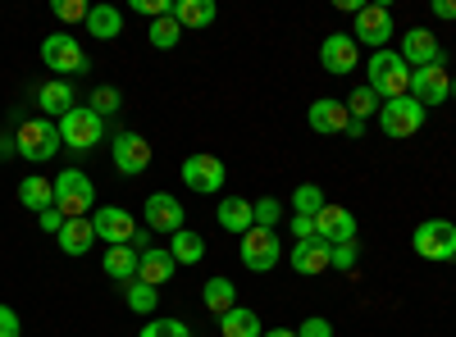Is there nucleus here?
Wrapping results in <instances>:
<instances>
[{
  "label": "nucleus",
  "instance_id": "obj_24",
  "mask_svg": "<svg viewBox=\"0 0 456 337\" xmlns=\"http://www.w3.org/2000/svg\"><path fill=\"white\" fill-rule=\"evenodd\" d=\"M60 251L64 255H87L96 246V229H92V219H64V229H60Z\"/></svg>",
  "mask_w": 456,
  "mask_h": 337
},
{
  "label": "nucleus",
  "instance_id": "obj_25",
  "mask_svg": "<svg viewBox=\"0 0 456 337\" xmlns=\"http://www.w3.org/2000/svg\"><path fill=\"white\" fill-rule=\"evenodd\" d=\"M19 201H23L32 214H46V210H55V182H46L42 173L23 178V182H19Z\"/></svg>",
  "mask_w": 456,
  "mask_h": 337
},
{
  "label": "nucleus",
  "instance_id": "obj_29",
  "mask_svg": "<svg viewBox=\"0 0 456 337\" xmlns=\"http://www.w3.org/2000/svg\"><path fill=\"white\" fill-rule=\"evenodd\" d=\"M169 255L178 260V265H201V260H206V237L197 229H178L169 237Z\"/></svg>",
  "mask_w": 456,
  "mask_h": 337
},
{
  "label": "nucleus",
  "instance_id": "obj_26",
  "mask_svg": "<svg viewBox=\"0 0 456 337\" xmlns=\"http://www.w3.org/2000/svg\"><path fill=\"white\" fill-rule=\"evenodd\" d=\"M87 32L96 36V42H114V36H124V14H119V5H92Z\"/></svg>",
  "mask_w": 456,
  "mask_h": 337
},
{
  "label": "nucleus",
  "instance_id": "obj_37",
  "mask_svg": "<svg viewBox=\"0 0 456 337\" xmlns=\"http://www.w3.org/2000/svg\"><path fill=\"white\" fill-rule=\"evenodd\" d=\"M251 214H256V229H279L283 201L279 197H260V201H251Z\"/></svg>",
  "mask_w": 456,
  "mask_h": 337
},
{
  "label": "nucleus",
  "instance_id": "obj_33",
  "mask_svg": "<svg viewBox=\"0 0 456 337\" xmlns=\"http://www.w3.org/2000/svg\"><path fill=\"white\" fill-rule=\"evenodd\" d=\"M342 105H347V115H352V119H361V124H365V119H374L379 109H384V100H379V96H374L365 83H361V87H356L347 100H342Z\"/></svg>",
  "mask_w": 456,
  "mask_h": 337
},
{
  "label": "nucleus",
  "instance_id": "obj_18",
  "mask_svg": "<svg viewBox=\"0 0 456 337\" xmlns=\"http://www.w3.org/2000/svg\"><path fill=\"white\" fill-rule=\"evenodd\" d=\"M329 255H333V246L329 242H297L292 251H288V265H292V274H301V278H315V274H324L329 269Z\"/></svg>",
  "mask_w": 456,
  "mask_h": 337
},
{
  "label": "nucleus",
  "instance_id": "obj_46",
  "mask_svg": "<svg viewBox=\"0 0 456 337\" xmlns=\"http://www.w3.org/2000/svg\"><path fill=\"white\" fill-rule=\"evenodd\" d=\"M434 19L452 23V19H456V0H434Z\"/></svg>",
  "mask_w": 456,
  "mask_h": 337
},
{
  "label": "nucleus",
  "instance_id": "obj_39",
  "mask_svg": "<svg viewBox=\"0 0 456 337\" xmlns=\"http://www.w3.org/2000/svg\"><path fill=\"white\" fill-rule=\"evenodd\" d=\"M87 14H92L87 0H55V19L60 23H87Z\"/></svg>",
  "mask_w": 456,
  "mask_h": 337
},
{
  "label": "nucleus",
  "instance_id": "obj_4",
  "mask_svg": "<svg viewBox=\"0 0 456 337\" xmlns=\"http://www.w3.org/2000/svg\"><path fill=\"white\" fill-rule=\"evenodd\" d=\"M55 128H60V141L69 146V151H78V156H87L92 146H101V137H105V119L92 115L87 105H73L64 119H55Z\"/></svg>",
  "mask_w": 456,
  "mask_h": 337
},
{
  "label": "nucleus",
  "instance_id": "obj_49",
  "mask_svg": "<svg viewBox=\"0 0 456 337\" xmlns=\"http://www.w3.org/2000/svg\"><path fill=\"white\" fill-rule=\"evenodd\" d=\"M452 100H456V73H452Z\"/></svg>",
  "mask_w": 456,
  "mask_h": 337
},
{
  "label": "nucleus",
  "instance_id": "obj_45",
  "mask_svg": "<svg viewBox=\"0 0 456 337\" xmlns=\"http://www.w3.org/2000/svg\"><path fill=\"white\" fill-rule=\"evenodd\" d=\"M133 251H137V255L156 251V233H151V229H137V237H133Z\"/></svg>",
  "mask_w": 456,
  "mask_h": 337
},
{
  "label": "nucleus",
  "instance_id": "obj_15",
  "mask_svg": "<svg viewBox=\"0 0 456 337\" xmlns=\"http://www.w3.org/2000/svg\"><path fill=\"white\" fill-rule=\"evenodd\" d=\"M320 64H324V73H333V78H342V73H356V64H361L356 36H352V32L324 36V42H320Z\"/></svg>",
  "mask_w": 456,
  "mask_h": 337
},
{
  "label": "nucleus",
  "instance_id": "obj_20",
  "mask_svg": "<svg viewBox=\"0 0 456 337\" xmlns=\"http://www.w3.org/2000/svg\"><path fill=\"white\" fill-rule=\"evenodd\" d=\"M215 219H219V229L233 233V237H242V233L256 229V214H251V201L247 197H224L219 210H215Z\"/></svg>",
  "mask_w": 456,
  "mask_h": 337
},
{
  "label": "nucleus",
  "instance_id": "obj_6",
  "mask_svg": "<svg viewBox=\"0 0 456 337\" xmlns=\"http://www.w3.org/2000/svg\"><path fill=\"white\" fill-rule=\"evenodd\" d=\"M238 255L251 274H270L279 260H283V246H279V233L274 229H251L238 237Z\"/></svg>",
  "mask_w": 456,
  "mask_h": 337
},
{
  "label": "nucleus",
  "instance_id": "obj_16",
  "mask_svg": "<svg viewBox=\"0 0 456 337\" xmlns=\"http://www.w3.org/2000/svg\"><path fill=\"white\" fill-rule=\"evenodd\" d=\"M315 237L329 242V246H342V242H356V214L347 205H324L315 214Z\"/></svg>",
  "mask_w": 456,
  "mask_h": 337
},
{
  "label": "nucleus",
  "instance_id": "obj_40",
  "mask_svg": "<svg viewBox=\"0 0 456 337\" xmlns=\"http://www.w3.org/2000/svg\"><path fill=\"white\" fill-rule=\"evenodd\" d=\"M133 10H137V14H146L151 23H156V19H169V14H174V5H169V0H133Z\"/></svg>",
  "mask_w": 456,
  "mask_h": 337
},
{
  "label": "nucleus",
  "instance_id": "obj_44",
  "mask_svg": "<svg viewBox=\"0 0 456 337\" xmlns=\"http://www.w3.org/2000/svg\"><path fill=\"white\" fill-rule=\"evenodd\" d=\"M37 223H42V233L60 237V229H64V214H60V210H46V214H37Z\"/></svg>",
  "mask_w": 456,
  "mask_h": 337
},
{
  "label": "nucleus",
  "instance_id": "obj_31",
  "mask_svg": "<svg viewBox=\"0 0 456 337\" xmlns=\"http://www.w3.org/2000/svg\"><path fill=\"white\" fill-rule=\"evenodd\" d=\"M324 205H329V201H324V187H320V182H297V192H292V214L315 219Z\"/></svg>",
  "mask_w": 456,
  "mask_h": 337
},
{
  "label": "nucleus",
  "instance_id": "obj_22",
  "mask_svg": "<svg viewBox=\"0 0 456 337\" xmlns=\"http://www.w3.org/2000/svg\"><path fill=\"white\" fill-rule=\"evenodd\" d=\"M37 105H42V119H64L69 109L78 105V96H73L69 78H55V83H46L42 92H37Z\"/></svg>",
  "mask_w": 456,
  "mask_h": 337
},
{
  "label": "nucleus",
  "instance_id": "obj_12",
  "mask_svg": "<svg viewBox=\"0 0 456 337\" xmlns=\"http://www.w3.org/2000/svg\"><path fill=\"white\" fill-rule=\"evenodd\" d=\"M110 156H114V169H119L124 178H137V173L151 169V146H146V137H142V132H128V128L114 132Z\"/></svg>",
  "mask_w": 456,
  "mask_h": 337
},
{
  "label": "nucleus",
  "instance_id": "obj_3",
  "mask_svg": "<svg viewBox=\"0 0 456 337\" xmlns=\"http://www.w3.org/2000/svg\"><path fill=\"white\" fill-rule=\"evenodd\" d=\"M60 128H55V119H23L19 124V132H14V151L23 156V160H32V164H46L55 151H60Z\"/></svg>",
  "mask_w": 456,
  "mask_h": 337
},
{
  "label": "nucleus",
  "instance_id": "obj_42",
  "mask_svg": "<svg viewBox=\"0 0 456 337\" xmlns=\"http://www.w3.org/2000/svg\"><path fill=\"white\" fill-rule=\"evenodd\" d=\"M288 229H292V237H297V242H315V219L292 214V219H288Z\"/></svg>",
  "mask_w": 456,
  "mask_h": 337
},
{
  "label": "nucleus",
  "instance_id": "obj_7",
  "mask_svg": "<svg viewBox=\"0 0 456 337\" xmlns=\"http://www.w3.org/2000/svg\"><path fill=\"white\" fill-rule=\"evenodd\" d=\"M429 109L415 100V96H397V100H384V109H379V128H384L388 137H415L425 128Z\"/></svg>",
  "mask_w": 456,
  "mask_h": 337
},
{
  "label": "nucleus",
  "instance_id": "obj_13",
  "mask_svg": "<svg viewBox=\"0 0 456 337\" xmlns=\"http://www.w3.org/2000/svg\"><path fill=\"white\" fill-rule=\"evenodd\" d=\"M411 96L420 100L425 109L443 105V100L452 96V73H447V64L438 60V64H425V68H411Z\"/></svg>",
  "mask_w": 456,
  "mask_h": 337
},
{
  "label": "nucleus",
  "instance_id": "obj_28",
  "mask_svg": "<svg viewBox=\"0 0 456 337\" xmlns=\"http://www.w3.org/2000/svg\"><path fill=\"white\" fill-rule=\"evenodd\" d=\"M215 0H178L174 5V19H178V28L183 32H197V28H210L215 23Z\"/></svg>",
  "mask_w": 456,
  "mask_h": 337
},
{
  "label": "nucleus",
  "instance_id": "obj_30",
  "mask_svg": "<svg viewBox=\"0 0 456 337\" xmlns=\"http://www.w3.org/2000/svg\"><path fill=\"white\" fill-rule=\"evenodd\" d=\"M201 301H206V310H210V315H228V310L238 306V287L228 283V278H206Z\"/></svg>",
  "mask_w": 456,
  "mask_h": 337
},
{
  "label": "nucleus",
  "instance_id": "obj_35",
  "mask_svg": "<svg viewBox=\"0 0 456 337\" xmlns=\"http://www.w3.org/2000/svg\"><path fill=\"white\" fill-rule=\"evenodd\" d=\"M137 337H192L183 319H169V315H151L146 328H137Z\"/></svg>",
  "mask_w": 456,
  "mask_h": 337
},
{
  "label": "nucleus",
  "instance_id": "obj_1",
  "mask_svg": "<svg viewBox=\"0 0 456 337\" xmlns=\"http://www.w3.org/2000/svg\"><path fill=\"white\" fill-rule=\"evenodd\" d=\"M365 87H370L379 100L411 96V64H406L397 51H374L370 64H365Z\"/></svg>",
  "mask_w": 456,
  "mask_h": 337
},
{
  "label": "nucleus",
  "instance_id": "obj_17",
  "mask_svg": "<svg viewBox=\"0 0 456 337\" xmlns=\"http://www.w3.org/2000/svg\"><path fill=\"white\" fill-rule=\"evenodd\" d=\"M397 55H402L411 68H425V64H438V60H443V46H438V36H434L429 28H411V32L402 36Z\"/></svg>",
  "mask_w": 456,
  "mask_h": 337
},
{
  "label": "nucleus",
  "instance_id": "obj_47",
  "mask_svg": "<svg viewBox=\"0 0 456 337\" xmlns=\"http://www.w3.org/2000/svg\"><path fill=\"white\" fill-rule=\"evenodd\" d=\"M342 137H365V124H361V119H352V124H347V132H342Z\"/></svg>",
  "mask_w": 456,
  "mask_h": 337
},
{
  "label": "nucleus",
  "instance_id": "obj_38",
  "mask_svg": "<svg viewBox=\"0 0 456 337\" xmlns=\"http://www.w3.org/2000/svg\"><path fill=\"white\" fill-rule=\"evenodd\" d=\"M356 260H361V246H356V242H342V246H333V255H329V269L352 274V269H356Z\"/></svg>",
  "mask_w": 456,
  "mask_h": 337
},
{
  "label": "nucleus",
  "instance_id": "obj_14",
  "mask_svg": "<svg viewBox=\"0 0 456 337\" xmlns=\"http://www.w3.org/2000/svg\"><path fill=\"white\" fill-rule=\"evenodd\" d=\"M183 182L192 187L197 197H215L219 187L228 182V169H224L219 156H187L183 160Z\"/></svg>",
  "mask_w": 456,
  "mask_h": 337
},
{
  "label": "nucleus",
  "instance_id": "obj_41",
  "mask_svg": "<svg viewBox=\"0 0 456 337\" xmlns=\"http://www.w3.org/2000/svg\"><path fill=\"white\" fill-rule=\"evenodd\" d=\"M297 337H333V324L324 315H311V319H301V333Z\"/></svg>",
  "mask_w": 456,
  "mask_h": 337
},
{
  "label": "nucleus",
  "instance_id": "obj_23",
  "mask_svg": "<svg viewBox=\"0 0 456 337\" xmlns=\"http://www.w3.org/2000/svg\"><path fill=\"white\" fill-rule=\"evenodd\" d=\"M137 265H142V255H137L133 246H105V255H101V269H105V278L124 283V287L137 278Z\"/></svg>",
  "mask_w": 456,
  "mask_h": 337
},
{
  "label": "nucleus",
  "instance_id": "obj_10",
  "mask_svg": "<svg viewBox=\"0 0 456 337\" xmlns=\"http://www.w3.org/2000/svg\"><path fill=\"white\" fill-rule=\"evenodd\" d=\"M183 219H187V214H183V201H178V197H169V192H151V197H146V205H142V229H151V233L174 237L178 229H187Z\"/></svg>",
  "mask_w": 456,
  "mask_h": 337
},
{
  "label": "nucleus",
  "instance_id": "obj_27",
  "mask_svg": "<svg viewBox=\"0 0 456 337\" xmlns=\"http://www.w3.org/2000/svg\"><path fill=\"white\" fill-rule=\"evenodd\" d=\"M219 333H224V337H265V324H260L256 310L233 306L228 315H219Z\"/></svg>",
  "mask_w": 456,
  "mask_h": 337
},
{
  "label": "nucleus",
  "instance_id": "obj_2",
  "mask_svg": "<svg viewBox=\"0 0 456 337\" xmlns=\"http://www.w3.org/2000/svg\"><path fill=\"white\" fill-rule=\"evenodd\" d=\"M51 182H55V210L64 219H92L96 214V182L83 169H64Z\"/></svg>",
  "mask_w": 456,
  "mask_h": 337
},
{
  "label": "nucleus",
  "instance_id": "obj_43",
  "mask_svg": "<svg viewBox=\"0 0 456 337\" xmlns=\"http://www.w3.org/2000/svg\"><path fill=\"white\" fill-rule=\"evenodd\" d=\"M19 333H23L19 315H14L10 306H0V337H19Z\"/></svg>",
  "mask_w": 456,
  "mask_h": 337
},
{
  "label": "nucleus",
  "instance_id": "obj_9",
  "mask_svg": "<svg viewBox=\"0 0 456 337\" xmlns=\"http://www.w3.org/2000/svg\"><path fill=\"white\" fill-rule=\"evenodd\" d=\"M42 60H46V68L51 73H87V55H83V46H78V36H69V32H51L46 42H42Z\"/></svg>",
  "mask_w": 456,
  "mask_h": 337
},
{
  "label": "nucleus",
  "instance_id": "obj_34",
  "mask_svg": "<svg viewBox=\"0 0 456 337\" xmlns=\"http://www.w3.org/2000/svg\"><path fill=\"white\" fill-rule=\"evenodd\" d=\"M146 42L156 46V51H174V46L183 42L178 19H174V14H169V19H156V23H151V32H146Z\"/></svg>",
  "mask_w": 456,
  "mask_h": 337
},
{
  "label": "nucleus",
  "instance_id": "obj_21",
  "mask_svg": "<svg viewBox=\"0 0 456 337\" xmlns=\"http://www.w3.org/2000/svg\"><path fill=\"white\" fill-rule=\"evenodd\" d=\"M174 274H178V260L169 255V246L146 251V255H142V265H137V278H142V283H151L156 292H160V287H165Z\"/></svg>",
  "mask_w": 456,
  "mask_h": 337
},
{
  "label": "nucleus",
  "instance_id": "obj_5",
  "mask_svg": "<svg viewBox=\"0 0 456 337\" xmlns=\"http://www.w3.org/2000/svg\"><path fill=\"white\" fill-rule=\"evenodd\" d=\"M415 255L429 260V265L456 260V223L452 219H425L420 229H415Z\"/></svg>",
  "mask_w": 456,
  "mask_h": 337
},
{
  "label": "nucleus",
  "instance_id": "obj_32",
  "mask_svg": "<svg viewBox=\"0 0 456 337\" xmlns=\"http://www.w3.org/2000/svg\"><path fill=\"white\" fill-rule=\"evenodd\" d=\"M124 301H128V310H133V315H156L160 292L151 287V283H142V278H133V283L124 287Z\"/></svg>",
  "mask_w": 456,
  "mask_h": 337
},
{
  "label": "nucleus",
  "instance_id": "obj_19",
  "mask_svg": "<svg viewBox=\"0 0 456 337\" xmlns=\"http://www.w3.org/2000/svg\"><path fill=\"white\" fill-rule=\"evenodd\" d=\"M306 119H311V128H315V132H324V137H333V132H347V124H352L347 105L333 100V96H320V100L306 109Z\"/></svg>",
  "mask_w": 456,
  "mask_h": 337
},
{
  "label": "nucleus",
  "instance_id": "obj_11",
  "mask_svg": "<svg viewBox=\"0 0 456 337\" xmlns=\"http://www.w3.org/2000/svg\"><path fill=\"white\" fill-rule=\"evenodd\" d=\"M352 36H356V46L365 42L370 51H388V42H393V10L388 5H361Z\"/></svg>",
  "mask_w": 456,
  "mask_h": 337
},
{
  "label": "nucleus",
  "instance_id": "obj_48",
  "mask_svg": "<svg viewBox=\"0 0 456 337\" xmlns=\"http://www.w3.org/2000/svg\"><path fill=\"white\" fill-rule=\"evenodd\" d=\"M265 337H297V333H292V328H270Z\"/></svg>",
  "mask_w": 456,
  "mask_h": 337
},
{
  "label": "nucleus",
  "instance_id": "obj_8",
  "mask_svg": "<svg viewBox=\"0 0 456 337\" xmlns=\"http://www.w3.org/2000/svg\"><path fill=\"white\" fill-rule=\"evenodd\" d=\"M92 229H96V242H105V246H133V237H137L142 223H137L124 205H96Z\"/></svg>",
  "mask_w": 456,
  "mask_h": 337
},
{
  "label": "nucleus",
  "instance_id": "obj_36",
  "mask_svg": "<svg viewBox=\"0 0 456 337\" xmlns=\"http://www.w3.org/2000/svg\"><path fill=\"white\" fill-rule=\"evenodd\" d=\"M119 105H124L119 87H96V92L87 96V109H92V115H101V119H110V115H119Z\"/></svg>",
  "mask_w": 456,
  "mask_h": 337
}]
</instances>
